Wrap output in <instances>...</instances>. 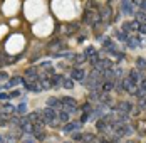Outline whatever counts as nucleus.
<instances>
[{
    "label": "nucleus",
    "instance_id": "obj_30",
    "mask_svg": "<svg viewBox=\"0 0 146 143\" xmlns=\"http://www.w3.org/2000/svg\"><path fill=\"white\" fill-rule=\"evenodd\" d=\"M141 91H143V93H146V79H143V81H141Z\"/></svg>",
    "mask_w": 146,
    "mask_h": 143
},
{
    "label": "nucleus",
    "instance_id": "obj_35",
    "mask_svg": "<svg viewBox=\"0 0 146 143\" xmlns=\"http://www.w3.org/2000/svg\"><path fill=\"white\" fill-rule=\"evenodd\" d=\"M64 143H71V142H64Z\"/></svg>",
    "mask_w": 146,
    "mask_h": 143
},
{
    "label": "nucleus",
    "instance_id": "obj_20",
    "mask_svg": "<svg viewBox=\"0 0 146 143\" xmlns=\"http://www.w3.org/2000/svg\"><path fill=\"white\" fill-rule=\"evenodd\" d=\"M114 35H116L117 41H121V42H126V41H128V34H126V32H123V30H116V32H114Z\"/></svg>",
    "mask_w": 146,
    "mask_h": 143
},
{
    "label": "nucleus",
    "instance_id": "obj_11",
    "mask_svg": "<svg viewBox=\"0 0 146 143\" xmlns=\"http://www.w3.org/2000/svg\"><path fill=\"white\" fill-rule=\"evenodd\" d=\"M20 83H24V79H22L20 76H14V78H10V79H9V83H7V84H9V88H15V86H19Z\"/></svg>",
    "mask_w": 146,
    "mask_h": 143
},
{
    "label": "nucleus",
    "instance_id": "obj_15",
    "mask_svg": "<svg viewBox=\"0 0 146 143\" xmlns=\"http://www.w3.org/2000/svg\"><path fill=\"white\" fill-rule=\"evenodd\" d=\"M72 61L76 62V64H84L86 61H88V57H86V54H74V57H72Z\"/></svg>",
    "mask_w": 146,
    "mask_h": 143
},
{
    "label": "nucleus",
    "instance_id": "obj_14",
    "mask_svg": "<svg viewBox=\"0 0 146 143\" xmlns=\"http://www.w3.org/2000/svg\"><path fill=\"white\" fill-rule=\"evenodd\" d=\"M17 114H27V101H20V104L17 106V111H15Z\"/></svg>",
    "mask_w": 146,
    "mask_h": 143
},
{
    "label": "nucleus",
    "instance_id": "obj_32",
    "mask_svg": "<svg viewBox=\"0 0 146 143\" xmlns=\"http://www.w3.org/2000/svg\"><path fill=\"white\" fill-rule=\"evenodd\" d=\"M22 143H35V142H34V140H30V138H27V140H24Z\"/></svg>",
    "mask_w": 146,
    "mask_h": 143
},
{
    "label": "nucleus",
    "instance_id": "obj_26",
    "mask_svg": "<svg viewBox=\"0 0 146 143\" xmlns=\"http://www.w3.org/2000/svg\"><path fill=\"white\" fill-rule=\"evenodd\" d=\"M7 100H10V94L5 93V91H0V101H7Z\"/></svg>",
    "mask_w": 146,
    "mask_h": 143
},
{
    "label": "nucleus",
    "instance_id": "obj_21",
    "mask_svg": "<svg viewBox=\"0 0 146 143\" xmlns=\"http://www.w3.org/2000/svg\"><path fill=\"white\" fill-rule=\"evenodd\" d=\"M69 116H71V114L67 113V111H66V110H60V113H59V121H62V123H67V121H69Z\"/></svg>",
    "mask_w": 146,
    "mask_h": 143
},
{
    "label": "nucleus",
    "instance_id": "obj_36",
    "mask_svg": "<svg viewBox=\"0 0 146 143\" xmlns=\"http://www.w3.org/2000/svg\"><path fill=\"white\" fill-rule=\"evenodd\" d=\"M128 143H133V142H128Z\"/></svg>",
    "mask_w": 146,
    "mask_h": 143
},
{
    "label": "nucleus",
    "instance_id": "obj_24",
    "mask_svg": "<svg viewBox=\"0 0 146 143\" xmlns=\"http://www.w3.org/2000/svg\"><path fill=\"white\" fill-rule=\"evenodd\" d=\"M9 94H10V100H14V98H20V89H14V91H10Z\"/></svg>",
    "mask_w": 146,
    "mask_h": 143
},
{
    "label": "nucleus",
    "instance_id": "obj_5",
    "mask_svg": "<svg viewBox=\"0 0 146 143\" xmlns=\"http://www.w3.org/2000/svg\"><path fill=\"white\" fill-rule=\"evenodd\" d=\"M81 121H69L67 125H64V128H62V131L64 133H71V131H76L77 128H81Z\"/></svg>",
    "mask_w": 146,
    "mask_h": 143
},
{
    "label": "nucleus",
    "instance_id": "obj_8",
    "mask_svg": "<svg viewBox=\"0 0 146 143\" xmlns=\"http://www.w3.org/2000/svg\"><path fill=\"white\" fill-rule=\"evenodd\" d=\"M62 108H77V101L74 100V98H69V96H66V98H62Z\"/></svg>",
    "mask_w": 146,
    "mask_h": 143
},
{
    "label": "nucleus",
    "instance_id": "obj_17",
    "mask_svg": "<svg viewBox=\"0 0 146 143\" xmlns=\"http://www.w3.org/2000/svg\"><path fill=\"white\" fill-rule=\"evenodd\" d=\"M136 69H138V71H145L146 69V59H143V57H138V59H136Z\"/></svg>",
    "mask_w": 146,
    "mask_h": 143
},
{
    "label": "nucleus",
    "instance_id": "obj_16",
    "mask_svg": "<svg viewBox=\"0 0 146 143\" xmlns=\"http://www.w3.org/2000/svg\"><path fill=\"white\" fill-rule=\"evenodd\" d=\"M2 110H3V111H5V113H15V111H17V106H14V104H10V103H3V104H2Z\"/></svg>",
    "mask_w": 146,
    "mask_h": 143
},
{
    "label": "nucleus",
    "instance_id": "obj_34",
    "mask_svg": "<svg viewBox=\"0 0 146 143\" xmlns=\"http://www.w3.org/2000/svg\"><path fill=\"white\" fill-rule=\"evenodd\" d=\"M99 143H109V142H104V140H102V142H99Z\"/></svg>",
    "mask_w": 146,
    "mask_h": 143
},
{
    "label": "nucleus",
    "instance_id": "obj_25",
    "mask_svg": "<svg viewBox=\"0 0 146 143\" xmlns=\"http://www.w3.org/2000/svg\"><path fill=\"white\" fill-rule=\"evenodd\" d=\"M82 136H84L82 133H74V135H72V140H74V142H82V140H84Z\"/></svg>",
    "mask_w": 146,
    "mask_h": 143
},
{
    "label": "nucleus",
    "instance_id": "obj_23",
    "mask_svg": "<svg viewBox=\"0 0 146 143\" xmlns=\"http://www.w3.org/2000/svg\"><path fill=\"white\" fill-rule=\"evenodd\" d=\"M131 30H133V27H131V22H124V24H123V32L129 34Z\"/></svg>",
    "mask_w": 146,
    "mask_h": 143
},
{
    "label": "nucleus",
    "instance_id": "obj_1",
    "mask_svg": "<svg viewBox=\"0 0 146 143\" xmlns=\"http://www.w3.org/2000/svg\"><path fill=\"white\" fill-rule=\"evenodd\" d=\"M57 110H54V108H44L42 110V118H44V121L45 123H49V125H52L56 120H57V113H56Z\"/></svg>",
    "mask_w": 146,
    "mask_h": 143
},
{
    "label": "nucleus",
    "instance_id": "obj_27",
    "mask_svg": "<svg viewBox=\"0 0 146 143\" xmlns=\"http://www.w3.org/2000/svg\"><path fill=\"white\" fill-rule=\"evenodd\" d=\"M89 118H91V114H89V113H82V116H81V120H79V121H81V123H86Z\"/></svg>",
    "mask_w": 146,
    "mask_h": 143
},
{
    "label": "nucleus",
    "instance_id": "obj_2",
    "mask_svg": "<svg viewBox=\"0 0 146 143\" xmlns=\"http://www.w3.org/2000/svg\"><path fill=\"white\" fill-rule=\"evenodd\" d=\"M121 12L126 15H134V9H133L131 0H123L121 2Z\"/></svg>",
    "mask_w": 146,
    "mask_h": 143
},
{
    "label": "nucleus",
    "instance_id": "obj_9",
    "mask_svg": "<svg viewBox=\"0 0 146 143\" xmlns=\"http://www.w3.org/2000/svg\"><path fill=\"white\" fill-rule=\"evenodd\" d=\"M62 76H59V74H52L50 78H49V81H50V86L52 88H59V86H62L60 83H62Z\"/></svg>",
    "mask_w": 146,
    "mask_h": 143
},
{
    "label": "nucleus",
    "instance_id": "obj_18",
    "mask_svg": "<svg viewBox=\"0 0 146 143\" xmlns=\"http://www.w3.org/2000/svg\"><path fill=\"white\" fill-rule=\"evenodd\" d=\"M62 88H66V89H72L74 88V79L72 78H64V79H62Z\"/></svg>",
    "mask_w": 146,
    "mask_h": 143
},
{
    "label": "nucleus",
    "instance_id": "obj_31",
    "mask_svg": "<svg viewBox=\"0 0 146 143\" xmlns=\"http://www.w3.org/2000/svg\"><path fill=\"white\" fill-rule=\"evenodd\" d=\"M139 7H141V10H145V12H146V0L141 2V5H139Z\"/></svg>",
    "mask_w": 146,
    "mask_h": 143
},
{
    "label": "nucleus",
    "instance_id": "obj_37",
    "mask_svg": "<svg viewBox=\"0 0 146 143\" xmlns=\"http://www.w3.org/2000/svg\"><path fill=\"white\" fill-rule=\"evenodd\" d=\"M0 113H2V111H0Z\"/></svg>",
    "mask_w": 146,
    "mask_h": 143
},
{
    "label": "nucleus",
    "instance_id": "obj_10",
    "mask_svg": "<svg viewBox=\"0 0 146 143\" xmlns=\"http://www.w3.org/2000/svg\"><path fill=\"white\" fill-rule=\"evenodd\" d=\"M25 78H29L32 81H35L37 78H39V71L35 69V67H30V69H25Z\"/></svg>",
    "mask_w": 146,
    "mask_h": 143
},
{
    "label": "nucleus",
    "instance_id": "obj_22",
    "mask_svg": "<svg viewBox=\"0 0 146 143\" xmlns=\"http://www.w3.org/2000/svg\"><path fill=\"white\" fill-rule=\"evenodd\" d=\"M129 79H131L133 83H138V79H139V74H138V71H131V72H129Z\"/></svg>",
    "mask_w": 146,
    "mask_h": 143
},
{
    "label": "nucleus",
    "instance_id": "obj_13",
    "mask_svg": "<svg viewBox=\"0 0 146 143\" xmlns=\"http://www.w3.org/2000/svg\"><path fill=\"white\" fill-rule=\"evenodd\" d=\"M101 88H102V91H104V93H108V91H111V89L114 88V83H113L111 79H104V81H102V84H101Z\"/></svg>",
    "mask_w": 146,
    "mask_h": 143
},
{
    "label": "nucleus",
    "instance_id": "obj_28",
    "mask_svg": "<svg viewBox=\"0 0 146 143\" xmlns=\"http://www.w3.org/2000/svg\"><path fill=\"white\" fill-rule=\"evenodd\" d=\"M139 32H141V34H146V22H141V25H139Z\"/></svg>",
    "mask_w": 146,
    "mask_h": 143
},
{
    "label": "nucleus",
    "instance_id": "obj_19",
    "mask_svg": "<svg viewBox=\"0 0 146 143\" xmlns=\"http://www.w3.org/2000/svg\"><path fill=\"white\" fill-rule=\"evenodd\" d=\"M101 19L102 20H109V19H111V7H109V5L101 10Z\"/></svg>",
    "mask_w": 146,
    "mask_h": 143
},
{
    "label": "nucleus",
    "instance_id": "obj_3",
    "mask_svg": "<svg viewBox=\"0 0 146 143\" xmlns=\"http://www.w3.org/2000/svg\"><path fill=\"white\" fill-rule=\"evenodd\" d=\"M71 76H72L74 81H79V83H82V81H84V78H86V72H84V69H81V67H76V69H72Z\"/></svg>",
    "mask_w": 146,
    "mask_h": 143
},
{
    "label": "nucleus",
    "instance_id": "obj_12",
    "mask_svg": "<svg viewBox=\"0 0 146 143\" xmlns=\"http://www.w3.org/2000/svg\"><path fill=\"white\" fill-rule=\"evenodd\" d=\"M126 44H128L129 49H136V47H139V39L138 37H128Z\"/></svg>",
    "mask_w": 146,
    "mask_h": 143
},
{
    "label": "nucleus",
    "instance_id": "obj_29",
    "mask_svg": "<svg viewBox=\"0 0 146 143\" xmlns=\"http://www.w3.org/2000/svg\"><path fill=\"white\" fill-rule=\"evenodd\" d=\"M7 79H9L7 72H0V81H7Z\"/></svg>",
    "mask_w": 146,
    "mask_h": 143
},
{
    "label": "nucleus",
    "instance_id": "obj_33",
    "mask_svg": "<svg viewBox=\"0 0 146 143\" xmlns=\"http://www.w3.org/2000/svg\"><path fill=\"white\" fill-rule=\"evenodd\" d=\"M0 143H5V138H3L2 135H0Z\"/></svg>",
    "mask_w": 146,
    "mask_h": 143
},
{
    "label": "nucleus",
    "instance_id": "obj_4",
    "mask_svg": "<svg viewBox=\"0 0 146 143\" xmlns=\"http://www.w3.org/2000/svg\"><path fill=\"white\" fill-rule=\"evenodd\" d=\"M25 118L29 120L30 123H34V125H35V123H39L40 120H44V118H42V111H34V113H27V114H25Z\"/></svg>",
    "mask_w": 146,
    "mask_h": 143
},
{
    "label": "nucleus",
    "instance_id": "obj_6",
    "mask_svg": "<svg viewBox=\"0 0 146 143\" xmlns=\"http://www.w3.org/2000/svg\"><path fill=\"white\" fill-rule=\"evenodd\" d=\"M133 110L131 103H128V101H121V103H117L116 106V111H119V113H129Z\"/></svg>",
    "mask_w": 146,
    "mask_h": 143
},
{
    "label": "nucleus",
    "instance_id": "obj_7",
    "mask_svg": "<svg viewBox=\"0 0 146 143\" xmlns=\"http://www.w3.org/2000/svg\"><path fill=\"white\" fill-rule=\"evenodd\" d=\"M47 106H49V108H54V110H62V101L52 96V98L47 100Z\"/></svg>",
    "mask_w": 146,
    "mask_h": 143
}]
</instances>
